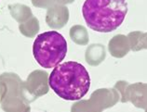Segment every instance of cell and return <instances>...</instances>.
Returning a JSON list of instances; mask_svg holds the SVG:
<instances>
[{"mask_svg": "<svg viewBox=\"0 0 147 112\" xmlns=\"http://www.w3.org/2000/svg\"><path fill=\"white\" fill-rule=\"evenodd\" d=\"M49 84L61 98L77 101L90 90V77L82 64L67 61L53 69L49 78Z\"/></svg>", "mask_w": 147, "mask_h": 112, "instance_id": "cell-1", "label": "cell"}, {"mask_svg": "<svg viewBox=\"0 0 147 112\" xmlns=\"http://www.w3.org/2000/svg\"><path fill=\"white\" fill-rule=\"evenodd\" d=\"M127 13L126 0H86L82 7L87 25L100 33L117 30L123 23Z\"/></svg>", "mask_w": 147, "mask_h": 112, "instance_id": "cell-2", "label": "cell"}, {"mask_svg": "<svg viewBox=\"0 0 147 112\" xmlns=\"http://www.w3.org/2000/svg\"><path fill=\"white\" fill-rule=\"evenodd\" d=\"M66 53L67 42L55 31L38 34L34 42V57L37 63L45 69L58 66L64 59Z\"/></svg>", "mask_w": 147, "mask_h": 112, "instance_id": "cell-3", "label": "cell"}, {"mask_svg": "<svg viewBox=\"0 0 147 112\" xmlns=\"http://www.w3.org/2000/svg\"><path fill=\"white\" fill-rule=\"evenodd\" d=\"M120 95L117 89L102 88L94 91L88 100H81L72 106L71 112H102L104 109L115 106Z\"/></svg>", "mask_w": 147, "mask_h": 112, "instance_id": "cell-4", "label": "cell"}, {"mask_svg": "<svg viewBox=\"0 0 147 112\" xmlns=\"http://www.w3.org/2000/svg\"><path fill=\"white\" fill-rule=\"evenodd\" d=\"M127 102H131L138 109L147 107V83H136L129 84L126 94Z\"/></svg>", "mask_w": 147, "mask_h": 112, "instance_id": "cell-5", "label": "cell"}, {"mask_svg": "<svg viewBox=\"0 0 147 112\" xmlns=\"http://www.w3.org/2000/svg\"><path fill=\"white\" fill-rule=\"evenodd\" d=\"M69 18L68 9L64 6H55L48 11L47 22L53 28H63V26L67 23Z\"/></svg>", "mask_w": 147, "mask_h": 112, "instance_id": "cell-6", "label": "cell"}, {"mask_svg": "<svg viewBox=\"0 0 147 112\" xmlns=\"http://www.w3.org/2000/svg\"><path fill=\"white\" fill-rule=\"evenodd\" d=\"M108 49L113 57L121 59V57H125L130 50L129 39L126 35L117 34L109 41Z\"/></svg>", "mask_w": 147, "mask_h": 112, "instance_id": "cell-7", "label": "cell"}, {"mask_svg": "<svg viewBox=\"0 0 147 112\" xmlns=\"http://www.w3.org/2000/svg\"><path fill=\"white\" fill-rule=\"evenodd\" d=\"M85 56H86V61L90 66H98L105 59V47L100 44L90 45L87 48Z\"/></svg>", "mask_w": 147, "mask_h": 112, "instance_id": "cell-8", "label": "cell"}, {"mask_svg": "<svg viewBox=\"0 0 147 112\" xmlns=\"http://www.w3.org/2000/svg\"><path fill=\"white\" fill-rule=\"evenodd\" d=\"M71 39L77 45H86L88 43V33L87 29L83 26L76 25L70 30Z\"/></svg>", "mask_w": 147, "mask_h": 112, "instance_id": "cell-9", "label": "cell"}, {"mask_svg": "<svg viewBox=\"0 0 147 112\" xmlns=\"http://www.w3.org/2000/svg\"><path fill=\"white\" fill-rule=\"evenodd\" d=\"M144 33L140 31H135L131 32L127 35L129 43L130 46V50L132 51H140L142 49H144Z\"/></svg>", "mask_w": 147, "mask_h": 112, "instance_id": "cell-10", "label": "cell"}, {"mask_svg": "<svg viewBox=\"0 0 147 112\" xmlns=\"http://www.w3.org/2000/svg\"><path fill=\"white\" fill-rule=\"evenodd\" d=\"M129 86V83L124 81H119L117 83L115 84V89H117V92L119 93V95H121V102L126 103V94H127V88Z\"/></svg>", "mask_w": 147, "mask_h": 112, "instance_id": "cell-11", "label": "cell"}, {"mask_svg": "<svg viewBox=\"0 0 147 112\" xmlns=\"http://www.w3.org/2000/svg\"><path fill=\"white\" fill-rule=\"evenodd\" d=\"M144 49H147V33H144Z\"/></svg>", "mask_w": 147, "mask_h": 112, "instance_id": "cell-12", "label": "cell"}, {"mask_svg": "<svg viewBox=\"0 0 147 112\" xmlns=\"http://www.w3.org/2000/svg\"><path fill=\"white\" fill-rule=\"evenodd\" d=\"M73 1H74V0H60V2L63 3V4H65V3H72Z\"/></svg>", "mask_w": 147, "mask_h": 112, "instance_id": "cell-13", "label": "cell"}, {"mask_svg": "<svg viewBox=\"0 0 147 112\" xmlns=\"http://www.w3.org/2000/svg\"><path fill=\"white\" fill-rule=\"evenodd\" d=\"M145 109V112H147V107H145V109Z\"/></svg>", "mask_w": 147, "mask_h": 112, "instance_id": "cell-14", "label": "cell"}]
</instances>
